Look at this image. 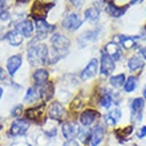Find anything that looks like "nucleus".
I'll list each match as a JSON object with an SVG mask.
<instances>
[{"label":"nucleus","mask_w":146,"mask_h":146,"mask_svg":"<svg viewBox=\"0 0 146 146\" xmlns=\"http://www.w3.org/2000/svg\"><path fill=\"white\" fill-rule=\"evenodd\" d=\"M48 54H49V50H48V46L45 44H37V45H32L29 49H28V61L29 64L33 66L37 65H42L48 61Z\"/></svg>","instance_id":"nucleus-1"},{"label":"nucleus","mask_w":146,"mask_h":146,"mask_svg":"<svg viewBox=\"0 0 146 146\" xmlns=\"http://www.w3.org/2000/svg\"><path fill=\"white\" fill-rule=\"evenodd\" d=\"M50 44L53 46V49L58 50V52H62V53H68V48L70 45V41L68 37L56 32L50 37Z\"/></svg>","instance_id":"nucleus-2"},{"label":"nucleus","mask_w":146,"mask_h":146,"mask_svg":"<svg viewBox=\"0 0 146 146\" xmlns=\"http://www.w3.org/2000/svg\"><path fill=\"white\" fill-rule=\"evenodd\" d=\"M82 25V19L80 15H77L74 12L66 13L64 20H62V27L68 31H76Z\"/></svg>","instance_id":"nucleus-3"},{"label":"nucleus","mask_w":146,"mask_h":146,"mask_svg":"<svg viewBox=\"0 0 146 146\" xmlns=\"http://www.w3.org/2000/svg\"><path fill=\"white\" fill-rule=\"evenodd\" d=\"M101 33H102V28L98 27V28H94V29H90V31H86L84 32L82 35L78 37V44L81 46H85L88 42H94L100 38Z\"/></svg>","instance_id":"nucleus-4"},{"label":"nucleus","mask_w":146,"mask_h":146,"mask_svg":"<svg viewBox=\"0 0 146 146\" xmlns=\"http://www.w3.org/2000/svg\"><path fill=\"white\" fill-rule=\"evenodd\" d=\"M53 5H54L53 3L44 4V3H41V1H36L33 8H32V16H33L36 20H40V19L45 20L46 13H48V11H49Z\"/></svg>","instance_id":"nucleus-5"},{"label":"nucleus","mask_w":146,"mask_h":146,"mask_svg":"<svg viewBox=\"0 0 146 146\" xmlns=\"http://www.w3.org/2000/svg\"><path fill=\"white\" fill-rule=\"evenodd\" d=\"M138 40H141V36H126V35H117L114 37L115 44H121L123 48L131 49L133 46L137 45Z\"/></svg>","instance_id":"nucleus-6"},{"label":"nucleus","mask_w":146,"mask_h":146,"mask_svg":"<svg viewBox=\"0 0 146 146\" xmlns=\"http://www.w3.org/2000/svg\"><path fill=\"white\" fill-rule=\"evenodd\" d=\"M48 115L56 121H62L66 115V110L60 102H52L48 109Z\"/></svg>","instance_id":"nucleus-7"},{"label":"nucleus","mask_w":146,"mask_h":146,"mask_svg":"<svg viewBox=\"0 0 146 146\" xmlns=\"http://www.w3.org/2000/svg\"><path fill=\"white\" fill-rule=\"evenodd\" d=\"M115 68V64H114V60L111 57H109L108 54L105 53H101V69L100 73L102 76H109Z\"/></svg>","instance_id":"nucleus-8"},{"label":"nucleus","mask_w":146,"mask_h":146,"mask_svg":"<svg viewBox=\"0 0 146 146\" xmlns=\"http://www.w3.org/2000/svg\"><path fill=\"white\" fill-rule=\"evenodd\" d=\"M28 127H29L28 121H25V119H16L15 122L11 125L9 133H11V135H15V137H17V135H24L27 133Z\"/></svg>","instance_id":"nucleus-9"},{"label":"nucleus","mask_w":146,"mask_h":146,"mask_svg":"<svg viewBox=\"0 0 146 146\" xmlns=\"http://www.w3.org/2000/svg\"><path fill=\"white\" fill-rule=\"evenodd\" d=\"M97 117H98V113H97L96 110H93V109H86V110H84L82 113H81L80 122H81L82 126L88 127L96 121Z\"/></svg>","instance_id":"nucleus-10"},{"label":"nucleus","mask_w":146,"mask_h":146,"mask_svg":"<svg viewBox=\"0 0 146 146\" xmlns=\"http://www.w3.org/2000/svg\"><path fill=\"white\" fill-rule=\"evenodd\" d=\"M61 131H62V135H64L66 139H74V137L78 135L80 127L73 122H65V123H62Z\"/></svg>","instance_id":"nucleus-11"},{"label":"nucleus","mask_w":146,"mask_h":146,"mask_svg":"<svg viewBox=\"0 0 146 146\" xmlns=\"http://www.w3.org/2000/svg\"><path fill=\"white\" fill-rule=\"evenodd\" d=\"M104 127L101 126V125H96V126L93 127V130L90 131V138H89V143L90 146H98L100 142L104 139Z\"/></svg>","instance_id":"nucleus-12"},{"label":"nucleus","mask_w":146,"mask_h":146,"mask_svg":"<svg viewBox=\"0 0 146 146\" xmlns=\"http://www.w3.org/2000/svg\"><path fill=\"white\" fill-rule=\"evenodd\" d=\"M97 69H98V61H97L96 58H92L88 65L85 66V69L82 70V73H81V78L82 80H89V78L94 77L97 73Z\"/></svg>","instance_id":"nucleus-13"},{"label":"nucleus","mask_w":146,"mask_h":146,"mask_svg":"<svg viewBox=\"0 0 146 146\" xmlns=\"http://www.w3.org/2000/svg\"><path fill=\"white\" fill-rule=\"evenodd\" d=\"M105 53L108 54L109 57L113 58L114 61H117V60H119V57H121L122 50L119 49V46L117 45L114 41H111V42H108V44L105 45Z\"/></svg>","instance_id":"nucleus-14"},{"label":"nucleus","mask_w":146,"mask_h":146,"mask_svg":"<svg viewBox=\"0 0 146 146\" xmlns=\"http://www.w3.org/2000/svg\"><path fill=\"white\" fill-rule=\"evenodd\" d=\"M20 65H21V56H20V54H15V56H12V57L8 58L7 72L9 73L11 76H13V74L17 72V69L20 68Z\"/></svg>","instance_id":"nucleus-15"},{"label":"nucleus","mask_w":146,"mask_h":146,"mask_svg":"<svg viewBox=\"0 0 146 146\" xmlns=\"http://www.w3.org/2000/svg\"><path fill=\"white\" fill-rule=\"evenodd\" d=\"M38 92H40V97L42 98L44 102L49 101L53 97V84L52 82H46V84L41 85L40 89H38Z\"/></svg>","instance_id":"nucleus-16"},{"label":"nucleus","mask_w":146,"mask_h":146,"mask_svg":"<svg viewBox=\"0 0 146 146\" xmlns=\"http://www.w3.org/2000/svg\"><path fill=\"white\" fill-rule=\"evenodd\" d=\"M5 37H7L8 42H9L11 45H13V46H17V45H20V44L23 42V35H21V32H20L19 29L9 31Z\"/></svg>","instance_id":"nucleus-17"},{"label":"nucleus","mask_w":146,"mask_h":146,"mask_svg":"<svg viewBox=\"0 0 146 146\" xmlns=\"http://www.w3.org/2000/svg\"><path fill=\"white\" fill-rule=\"evenodd\" d=\"M48 78H49V73H48V70L42 69V68L37 69L33 73V80H35L36 84H38V86L46 84V82H48Z\"/></svg>","instance_id":"nucleus-18"},{"label":"nucleus","mask_w":146,"mask_h":146,"mask_svg":"<svg viewBox=\"0 0 146 146\" xmlns=\"http://www.w3.org/2000/svg\"><path fill=\"white\" fill-rule=\"evenodd\" d=\"M33 23H32L31 20H23L21 23L19 24V31L21 32V35L24 36V37H29V36L33 33Z\"/></svg>","instance_id":"nucleus-19"},{"label":"nucleus","mask_w":146,"mask_h":146,"mask_svg":"<svg viewBox=\"0 0 146 146\" xmlns=\"http://www.w3.org/2000/svg\"><path fill=\"white\" fill-rule=\"evenodd\" d=\"M106 11H108L109 15L113 16L114 19H119V17L127 11V5H125V7H117V5H114V4L110 3V4H108Z\"/></svg>","instance_id":"nucleus-20"},{"label":"nucleus","mask_w":146,"mask_h":146,"mask_svg":"<svg viewBox=\"0 0 146 146\" xmlns=\"http://www.w3.org/2000/svg\"><path fill=\"white\" fill-rule=\"evenodd\" d=\"M84 17L86 21H89V23H97L98 19H100V9H97L96 7L88 8L84 13Z\"/></svg>","instance_id":"nucleus-21"},{"label":"nucleus","mask_w":146,"mask_h":146,"mask_svg":"<svg viewBox=\"0 0 146 146\" xmlns=\"http://www.w3.org/2000/svg\"><path fill=\"white\" fill-rule=\"evenodd\" d=\"M36 29H37L38 33H41V35H48L49 32H52L54 29V25H50L45 21V20H36Z\"/></svg>","instance_id":"nucleus-22"},{"label":"nucleus","mask_w":146,"mask_h":146,"mask_svg":"<svg viewBox=\"0 0 146 146\" xmlns=\"http://www.w3.org/2000/svg\"><path fill=\"white\" fill-rule=\"evenodd\" d=\"M143 106H145V100H143V98H141V97L134 98V100L131 101V111H133V115H138V118H139Z\"/></svg>","instance_id":"nucleus-23"},{"label":"nucleus","mask_w":146,"mask_h":146,"mask_svg":"<svg viewBox=\"0 0 146 146\" xmlns=\"http://www.w3.org/2000/svg\"><path fill=\"white\" fill-rule=\"evenodd\" d=\"M127 66L130 70H137L143 66V60H141L138 56H131L127 61Z\"/></svg>","instance_id":"nucleus-24"},{"label":"nucleus","mask_w":146,"mask_h":146,"mask_svg":"<svg viewBox=\"0 0 146 146\" xmlns=\"http://www.w3.org/2000/svg\"><path fill=\"white\" fill-rule=\"evenodd\" d=\"M125 82H126V77H125V74H122V73L110 77V85L114 86V88H121V86L125 85Z\"/></svg>","instance_id":"nucleus-25"},{"label":"nucleus","mask_w":146,"mask_h":146,"mask_svg":"<svg viewBox=\"0 0 146 146\" xmlns=\"http://www.w3.org/2000/svg\"><path fill=\"white\" fill-rule=\"evenodd\" d=\"M40 96V92H38V89H36L35 86H32V88L28 89L27 94L24 97V101L25 102H35L37 100V97Z\"/></svg>","instance_id":"nucleus-26"},{"label":"nucleus","mask_w":146,"mask_h":146,"mask_svg":"<svg viewBox=\"0 0 146 146\" xmlns=\"http://www.w3.org/2000/svg\"><path fill=\"white\" fill-rule=\"evenodd\" d=\"M111 102H113V97H111V94L108 90H105V93H102V96L100 98V105L102 108H109Z\"/></svg>","instance_id":"nucleus-27"},{"label":"nucleus","mask_w":146,"mask_h":146,"mask_svg":"<svg viewBox=\"0 0 146 146\" xmlns=\"http://www.w3.org/2000/svg\"><path fill=\"white\" fill-rule=\"evenodd\" d=\"M135 88H137V78L133 76L129 77L126 80V82H125V85H123V90L126 93H130V92H133Z\"/></svg>","instance_id":"nucleus-28"},{"label":"nucleus","mask_w":146,"mask_h":146,"mask_svg":"<svg viewBox=\"0 0 146 146\" xmlns=\"http://www.w3.org/2000/svg\"><path fill=\"white\" fill-rule=\"evenodd\" d=\"M40 111H38V109H29V110H27V117L29 119H32V121H38V117H40Z\"/></svg>","instance_id":"nucleus-29"},{"label":"nucleus","mask_w":146,"mask_h":146,"mask_svg":"<svg viewBox=\"0 0 146 146\" xmlns=\"http://www.w3.org/2000/svg\"><path fill=\"white\" fill-rule=\"evenodd\" d=\"M109 115H110V117L114 119V121H118L119 117H121V110L117 108V109H114L113 111H110V113H109Z\"/></svg>","instance_id":"nucleus-30"},{"label":"nucleus","mask_w":146,"mask_h":146,"mask_svg":"<svg viewBox=\"0 0 146 146\" xmlns=\"http://www.w3.org/2000/svg\"><path fill=\"white\" fill-rule=\"evenodd\" d=\"M21 111H23V106H21V105H17V106H15V108L12 109V115H13V117H17V115L21 114Z\"/></svg>","instance_id":"nucleus-31"},{"label":"nucleus","mask_w":146,"mask_h":146,"mask_svg":"<svg viewBox=\"0 0 146 146\" xmlns=\"http://www.w3.org/2000/svg\"><path fill=\"white\" fill-rule=\"evenodd\" d=\"M0 20H1V21H8V20H9V12L8 11L0 12Z\"/></svg>","instance_id":"nucleus-32"},{"label":"nucleus","mask_w":146,"mask_h":146,"mask_svg":"<svg viewBox=\"0 0 146 146\" xmlns=\"http://www.w3.org/2000/svg\"><path fill=\"white\" fill-rule=\"evenodd\" d=\"M145 135H146V126H142L138 130V133H137V137H138V138H143Z\"/></svg>","instance_id":"nucleus-33"},{"label":"nucleus","mask_w":146,"mask_h":146,"mask_svg":"<svg viewBox=\"0 0 146 146\" xmlns=\"http://www.w3.org/2000/svg\"><path fill=\"white\" fill-rule=\"evenodd\" d=\"M70 3H72L76 8H80L81 5L85 3V0H70Z\"/></svg>","instance_id":"nucleus-34"},{"label":"nucleus","mask_w":146,"mask_h":146,"mask_svg":"<svg viewBox=\"0 0 146 146\" xmlns=\"http://www.w3.org/2000/svg\"><path fill=\"white\" fill-rule=\"evenodd\" d=\"M62 146H80V145H78L74 139H68V141H66V142L64 143Z\"/></svg>","instance_id":"nucleus-35"},{"label":"nucleus","mask_w":146,"mask_h":146,"mask_svg":"<svg viewBox=\"0 0 146 146\" xmlns=\"http://www.w3.org/2000/svg\"><path fill=\"white\" fill-rule=\"evenodd\" d=\"M105 119H106V122H108V125H115V122H117V121H114V119L111 118L110 115H105Z\"/></svg>","instance_id":"nucleus-36"},{"label":"nucleus","mask_w":146,"mask_h":146,"mask_svg":"<svg viewBox=\"0 0 146 146\" xmlns=\"http://www.w3.org/2000/svg\"><path fill=\"white\" fill-rule=\"evenodd\" d=\"M139 53L142 54V57L146 60V45H145V46H142V48L139 49Z\"/></svg>","instance_id":"nucleus-37"},{"label":"nucleus","mask_w":146,"mask_h":146,"mask_svg":"<svg viewBox=\"0 0 146 146\" xmlns=\"http://www.w3.org/2000/svg\"><path fill=\"white\" fill-rule=\"evenodd\" d=\"M5 3H7V0H0V12H3V11H4Z\"/></svg>","instance_id":"nucleus-38"},{"label":"nucleus","mask_w":146,"mask_h":146,"mask_svg":"<svg viewBox=\"0 0 146 146\" xmlns=\"http://www.w3.org/2000/svg\"><path fill=\"white\" fill-rule=\"evenodd\" d=\"M141 37H142V38H145V40H146V27H143V29H142V33H141Z\"/></svg>","instance_id":"nucleus-39"},{"label":"nucleus","mask_w":146,"mask_h":146,"mask_svg":"<svg viewBox=\"0 0 146 146\" xmlns=\"http://www.w3.org/2000/svg\"><path fill=\"white\" fill-rule=\"evenodd\" d=\"M143 97H145V98H146V85H145V88H143Z\"/></svg>","instance_id":"nucleus-40"},{"label":"nucleus","mask_w":146,"mask_h":146,"mask_svg":"<svg viewBox=\"0 0 146 146\" xmlns=\"http://www.w3.org/2000/svg\"><path fill=\"white\" fill-rule=\"evenodd\" d=\"M1 96H3V89L0 88V98H1Z\"/></svg>","instance_id":"nucleus-41"},{"label":"nucleus","mask_w":146,"mask_h":146,"mask_svg":"<svg viewBox=\"0 0 146 146\" xmlns=\"http://www.w3.org/2000/svg\"><path fill=\"white\" fill-rule=\"evenodd\" d=\"M1 76H3V69L0 68V78H1Z\"/></svg>","instance_id":"nucleus-42"},{"label":"nucleus","mask_w":146,"mask_h":146,"mask_svg":"<svg viewBox=\"0 0 146 146\" xmlns=\"http://www.w3.org/2000/svg\"><path fill=\"white\" fill-rule=\"evenodd\" d=\"M138 1H141V0H131V3H138Z\"/></svg>","instance_id":"nucleus-43"}]
</instances>
